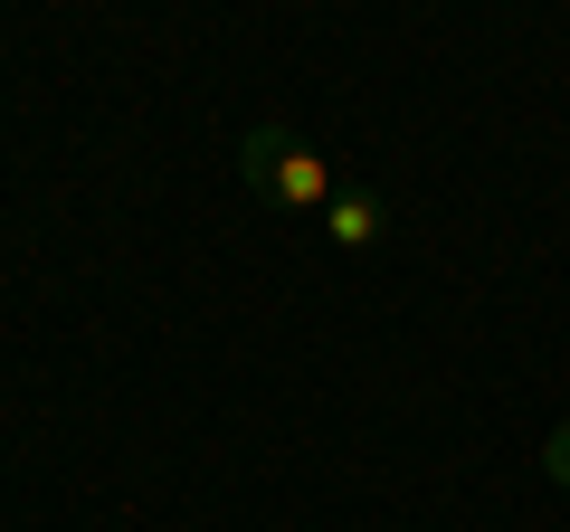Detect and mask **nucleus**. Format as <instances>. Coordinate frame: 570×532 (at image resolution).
Instances as JSON below:
<instances>
[{
	"instance_id": "nucleus-1",
	"label": "nucleus",
	"mask_w": 570,
	"mask_h": 532,
	"mask_svg": "<svg viewBox=\"0 0 570 532\" xmlns=\"http://www.w3.org/2000/svg\"><path fill=\"white\" fill-rule=\"evenodd\" d=\"M238 171H247V190H257L266 209H285V219H324L333 209V162H324V144H305L295 124H247L238 134Z\"/></svg>"
},
{
	"instance_id": "nucleus-2",
	"label": "nucleus",
	"mask_w": 570,
	"mask_h": 532,
	"mask_svg": "<svg viewBox=\"0 0 570 532\" xmlns=\"http://www.w3.org/2000/svg\"><path fill=\"white\" fill-rule=\"evenodd\" d=\"M324 238L343 247V257H362V247H381V238H390V200H381L371 181L333 190V209H324Z\"/></svg>"
},
{
	"instance_id": "nucleus-3",
	"label": "nucleus",
	"mask_w": 570,
	"mask_h": 532,
	"mask_svg": "<svg viewBox=\"0 0 570 532\" xmlns=\"http://www.w3.org/2000/svg\"><path fill=\"white\" fill-rule=\"evenodd\" d=\"M542 475L570 494V428H551V447H542Z\"/></svg>"
}]
</instances>
